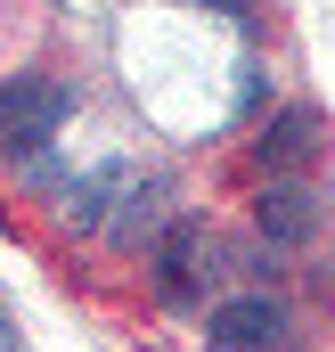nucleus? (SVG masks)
Instances as JSON below:
<instances>
[{"label": "nucleus", "instance_id": "obj_1", "mask_svg": "<svg viewBox=\"0 0 335 352\" xmlns=\"http://www.w3.org/2000/svg\"><path fill=\"white\" fill-rule=\"evenodd\" d=\"M66 115H74V90H66V82H49V74L8 82V90H0V148L33 164V156L58 140V123H66Z\"/></svg>", "mask_w": 335, "mask_h": 352}, {"label": "nucleus", "instance_id": "obj_2", "mask_svg": "<svg viewBox=\"0 0 335 352\" xmlns=\"http://www.w3.org/2000/svg\"><path fill=\"white\" fill-rule=\"evenodd\" d=\"M319 221H327V205H319V188H311V180H270V188L253 197V238H262L270 254L311 246V238H319Z\"/></svg>", "mask_w": 335, "mask_h": 352}, {"label": "nucleus", "instance_id": "obj_3", "mask_svg": "<svg viewBox=\"0 0 335 352\" xmlns=\"http://www.w3.org/2000/svg\"><path fill=\"white\" fill-rule=\"evenodd\" d=\"M205 344L213 352H286V311L270 295H229V303H213Z\"/></svg>", "mask_w": 335, "mask_h": 352}, {"label": "nucleus", "instance_id": "obj_4", "mask_svg": "<svg viewBox=\"0 0 335 352\" xmlns=\"http://www.w3.org/2000/svg\"><path fill=\"white\" fill-rule=\"evenodd\" d=\"M319 148H327V123H319V107H286V115H270V123H262V140H253L262 173H294V164H311Z\"/></svg>", "mask_w": 335, "mask_h": 352}, {"label": "nucleus", "instance_id": "obj_5", "mask_svg": "<svg viewBox=\"0 0 335 352\" xmlns=\"http://www.w3.org/2000/svg\"><path fill=\"white\" fill-rule=\"evenodd\" d=\"M172 197H164V180H123V197H115V213H106V238H115V246H123V254H139V246H156V238H164V213Z\"/></svg>", "mask_w": 335, "mask_h": 352}, {"label": "nucleus", "instance_id": "obj_6", "mask_svg": "<svg viewBox=\"0 0 335 352\" xmlns=\"http://www.w3.org/2000/svg\"><path fill=\"white\" fill-rule=\"evenodd\" d=\"M196 263H205V221H196V213H172L164 238H156V278H164V295H188V287H196Z\"/></svg>", "mask_w": 335, "mask_h": 352}, {"label": "nucleus", "instance_id": "obj_7", "mask_svg": "<svg viewBox=\"0 0 335 352\" xmlns=\"http://www.w3.org/2000/svg\"><path fill=\"white\" fill-rule=\"evenodd\" d=\"M123 180H131V164H98L90 180H74V188H66V205H58V213H66L74 230H106V213H115Z\"/></svg>", "mask_w": 335, "mask_h": 352}, {"label": "nucleus", "instance_id": "obj_8", "mask_svg": "<svg viewBox=\"0 0 335 352\" xmlns=\"http://www.w3.org/2000/svg\"><path fill=\"white\" fill-rule=\"evenodd\" d=\"M205 8H221V16H238V25H253V16H262V0H205Z\"/></svg>", "mask_w": 335, "mask_h": 352}, {"label": "nucleus", "instance_id": "obj_9", "mask_svg": "<svg viewBox=\"0 0 335 352\" xmlns=\"http://www.w3.org/2000/svg\"><path fill=\"white\" fill-rule=\"evenodd\" d=\"M16 344H25V336H16V311L0 303V352H16Z\"/></svg>", "mask_w": 335, "mask_h": 352}]
</instances>
